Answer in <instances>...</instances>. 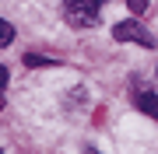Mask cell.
<instances>
[{"label":"cell","instance_id":"6","mask_svg":"<svg viewBox=\"0 0 158 154\" xmlns=\"http://www.w3.org/2000/svg\"><path fill=\"white\" fill-rule=\"evenodd\" d=\"M127 4H130V11H134V14H141V11H148V0H127Z\"/></svg>","mask_w":158,"mask_h":154},{"label":"cell","instance_id":"1","mask_svg":"<svg viewBox=\"0 0 158 154\" xmlns=\"http://www.w3.org/2000/svg\"><path fill=\"white\" fill-rule=\"evenodd\" d=\"M98 4L102 0H63V18H67L74 28H88L98 18Z\"/></svg>","mask_w":158,"mask_h":154},{"label":"cell","instance_id":"3","mask_svg":"<svg viewBox=\"0 0 158 154\" xmlns=\"http://www.w3.org/2000/svg\"><path fill=\"white\" fill-rule=\"evenodd\" d=\"M134 102H137V109H141V112H148L151 116V119H158V95H134Z\"/></svg>","mask_w":158,"mask_h":154},{"label":"cell","instance_id":"2","mask_svg":"<svg viewBox=\"0 0 158 154\" xmlns=\"http://www.w3.org/2000/svg\"><path fill=\"white\" fill-rule=\"evenodd\" d=\"M113 39H119V42H141V46H155V39L148 35L137 21H119L116 28H113Z\"/></svg>","mask_w":158,"mask_h":154},{"label":"cell","instance_id":"5","mask_svg":"<svg viewBox=\"0 0 158 154\" xmlns=\"http://www.w3.org/2000/svg\"><path fill=\"white\" fill-rule=\"evenodd\" d=\"M11 39H14V28H11V25L4 21V18H0V46H7Z\"/></svg>","mask_w":158,"mask_h":154},{"label":"cell","instance_id":"7","mask_svg":"<svg viewBox=\"0 0 158 154\" xmlns=\"http://www.w3.org/2000/svg\"><path fill=\"white\" fill-rule=\"evenodd\" d=\"M0 88H7V67H0Z\"/></svg>","mask_w":158,"mask_h":154},{"label":"cell","instance_id":"4","mask_svg":"<svg viewBox=\"0 0 158 154\" xmlns=\"http://www.w3.org/2000/svg\"><path fill=\"white\" fill-rule=\"evenodd\" d=\"M25 67H56V60L39 56V53H28V56H25Z\"/></svg>","mask_w":158,"mask_h":154}]
</instances>
